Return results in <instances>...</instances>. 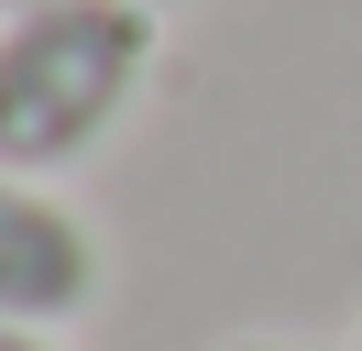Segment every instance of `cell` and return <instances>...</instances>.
<instances>
[{
    "label": "cell",
    "mask_w": 362,
    "mask_h": 351,
    "mask_svg": "<svg viewBox=\"0 0 362 351\" xmlns=\"http://www.w3.org/2000/svg\"><path fill=\"white\" fill-rule=\"evenodd\" d=\"M99 297V231L45 187L0 165V329H66Z\"/></svg>",
    "instance_id": "cell-2"
},
{
    "label": "cell",
    "mask_w": 362,
    "mask_h": 351,
    "mask_svg": "<svg viewBox=\"0 0 362 351\" xmlns=\"http://www.w3.org/2000/svg\"><path fill=\"white\" fill-rule=\"evenodd\" d=\"M143 11H176V0H143Z\"/></svg>",
    "instance_id": "cell-5"
},
{
    "label": "cell",
    "mask_w": 362,
    "mask_h": 351,
    "mask_svg": "<svg viewBox=\"0 0 362 351\" xmlns=\"http://www.w3.org/2000/svg\"><path fill=\"white\" fill-rule=\"evenodd\" d=\"M0 11H33V0H0Z\"/></svg>",
    "instance_id": "cell-6"
},
{
    "label": "cell",
    "mask_w": 362,
    "mask_h": 351,
    "mask_svg": "<svg viewBox=\"0 0 362 351\" xmlns=\"http://www.w3.org/2000/svg\"><path fill=\"white\" fill-rule=\"evenodd\" d=\"M0 351H55V340H45V329H0Z\"/></svg>",
    "instance_id": "cell-3"
},
{
    "label": "cell",
    "mask_w": 362,
    "mask_h": 351,
    "mask_svg": "<svg viewBox=\"0 0 362 351\" xmlns=\"http://www.w3.org/2000/svg\"><path fill=\"white\" fill-rule=\"evenodd\" d=\"M351 351H362V329H351Z\"/></svg>",
    "instance_id": "cell-7"
},
{
    "label": "cell",
    "mask_w": 362,
    "mask_h": 351,
    "mask_svg": "<svg viewBox=\"0 0 362 351\" xmlns=\"http://www.w3.org/2000/svg\"><path fill=\"white\" fill-rule=\"evenodd\" d=\"M230 351H296V340H230Z\"/></svg>",
    "instance_id": "cell-4"
},
{
    "label": "cell",
    "mask_w": 362,
    "mask_h": 351,
    "mask_svg": "<svg viewBox=\"0 0 362 351\" xmlns=\"http://www.w3.org/2000/svg\"><path fill=\"white\" fill-rule=\"evenodd\" d=\"M154 77V11L143 0H33L0 11V165L66 176L121 132Z\"/></svg>",
    "instance_id": "cell-1"
}]
</instances>
